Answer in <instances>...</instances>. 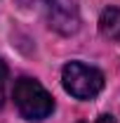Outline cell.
Masks as SVG:
<instances>
[{
    "instance_id": "6da1fadb",
    "label": "cell",
    "mask_w": 120,
    "mask_h": 123,
    "mask_svg": "<svg viewBox=\"0 0 120 123\" xmlns=\"http://www.w3.org/2000/svg\"><path fill=\"white\" fill-rule=\"evenodd\" d=\"M14 102L21 116H26L31 121H40L47 118L54 109V99L52 95L33 78H19L14 85Z\"/></svg>"
},
{
    "instance_id": "7a4b0ae2",
    "label": "cell",
    "mask_w": 120,
    "mask_h": 123,
    "mask_svg": "<svg viewBox=\"0 0 120 123\" xmlns=\"http://www.w3.org/2000/svg\"><path fill=\"white\" fill-rule=\"evenodd\" d=\"M61 80L68 95H73L75 99H92L97 97L104 88V74L94 66H87L82 62H71L64 66Z\"/></svg>"
},
{
    "instance_id": "3957f363",
    "label": "cell",
    "mask_w": 120,
    "mask_h": 123,
    "mask_svg": "<svg viewBox=\"0 0 120 123\" xmlns=\"http://www.w3.org/2000/svg\"><path fill=\"white\" fill-rule=\"evenodd\" d=\"M47 19H49V26L64 36L75 33L80 24L73 0H47Z\"/></svg>"
},
{
    "instance_id": "277c9868",
    "label": "cell",
    "mask_w": 120,
    "mask_h": 123,
    "mask_svg": "<svg viewBox=\"0 0 120 123\" xmlns=\"http://www.w3.org/2000/svg\"><path fill=\"white\" fill-rule=\"evenodd\" d=\"M99 31L108 40H120V7H106L101 12Z\"/></svg>"
},
{
    "instance_id": "5b68a950",
    "label": "cell",
    "mask_w": 120,
    "mask_h": 123,
    "mask_svg": "<svg viewBox=\"0 0 120 123\" xmlns=\"http://www.w3.org/2000/svg\"><path fill=\"white\" fill-rule=\"evenodd\" d=\"M5 88H7V66L0 59V107L5 104Z\"/></svg>"
},
{
    "instance_id": "8992f818",
    "label": "cell",
    "mask_w": 120,
    "mask_h": 123,
    "mask_svg": "<svg viewBox=\"0 0 120 123\" xmlns=\"http://www.w3.org/2000/svg\"><path fill=\"white\" fill-rule=\"evenodd\" d=\"M97 123H115V118H113V116H99Z\"/></svg>"
}]
</instances>
